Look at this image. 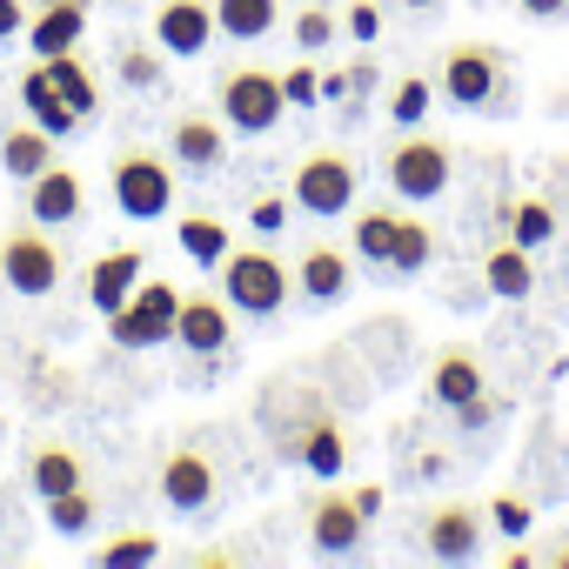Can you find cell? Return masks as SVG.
Listing matches in <instances>:
<instances>
[{"label": "cell", "instance_id": "obj_13", "mask_svg": "<svg viewBox=\"0 0 569 569\" xmlns=\"http://www.w3.org/2000/svg\"><path fill=\"white\" fill-rule=\"evenodd\" d=\"M362 529H369V516L356 509L349 489H316L309 496V536H316L322 556H356L362 549Z\"/></svg>", "mask_w": 569, "mask_h": 569}, {"label": "cell", "instance_id": "obj_31", "mask_svg": "<svg viewBox=\"0 0 569 569\" xmlns=\"http://www.w3.org/2000/svg\"><path fill=\"white\" fill-rule=\"evenodd\" d=\"M114 68H121V81H128L134 94H154V88L168 81V54H161V41H121Z\"/></svg>", "mask_w": 569, "mask_h": 569}, {"label": "cell", "instance_id": "obj_49", "mask_svg": "<svg viewBox=\"0 0 569 569\" xmlns=\"http://www.w3.org/2000/svg\"><path fill=\"white\" fill-rule=\"evenodd\" d=\"M41 8H48V0H41ZM81 8H94V0H81Z\"/></svg>", "mask_w": 569, "mask_h": 569}, {"label": "cell", "instance_id": "obj_51", "mask_svg": "<svg viewBox=\"0 0 569 569\" xmlns=\"http://www.w3.org/2000/svg\"><path fill=\"white\" fill-rule=\"evenodd\" d=\"M476 8H482V0H476Z\"/></svg>", "mask_w": 569, "mask_h": 569}, {"label": "cell", "instance_id": "obj_50", "mask_svg": "<svg viewBox=\"0 0 569 569\" xmlns=\"http://www.w3.org/2000/svg\"><path fill=\"white\" fill-rule=\"evenodd\" d=\"M0 436H8V422H0Z\"/></svg>", "mask_w": 569, "mask_h": 569}, {"label": "cell", "instance_id": "obj_25", "mask_svg": "<svg viewBox=\"0 0 569 569\" xmlns=\"http://www.w3.org/2000/svg\"><path fill=\"white\" fill-rule=\"evenodd\" d=\"M81 34H88V8H81V0H48V8L34 14V28H28V41H34L41 61L81 48Z\"/></svg>", "mask_w": 569, "mask_h": 569}, {"label": "cell", "instance_id": "obj_43", "mask_svg": "<svg viewBox=\"0 0 569 569\" xmlns=\"http://www.w3.org/2000/svg\"><path fill=\"white\" fill-rule=\"evenodd\" d=\"M349 496H356V509H362L369 522H376V516H382V502H389V496H382V482H362V489H349Z\"/></svg>", "mask_w": 569, "mask_h": 569}, {"label": "cell", "instance_id": "obj_33", "mask_svg": "<svg viewBox=\"0 0 569 569\" xmlns=\"http://www.w3.org/2000/svg\"><path fill=\"white\" fill-rule=\"evenodd\" d=\"M94 562H101V569H141V562H161V536H154V529H121V536H108V542L94 549Z\"/></svg>", "mask_w": 569, "mask_h": 569}, {"label": "cell", "instance_id": "obj_30", "mask_svg": "<svg viewBox=\"0 0 569 569\" xmlns=\"http://www.w3.org/2000/svg\"><path fill=\"white\" fill-rule=\"evenodd\" d=\"M94 522H101V496H94V482L48 496V529H54V536H88Z\"/></svg>", "mask_w": 569, "mask_h": 569}, {"label": "cell", "instance_id": "obj_38", "mask_svg": "<svg viewBox=\"0 0 569 569\" xmlns=\"http://www.w3.org/2000/svg\"><path fill=\"white\" fill-rule=\"evenodd\" d=\"M289 208H296L289 194H254L248 201V228L254 234H281V228H289Z\"/></svg>", "mask_w": 569, "mask_h": 569}, {"label": "cell", "instance_id": "obj_3", "mask_svg": "<svg viewBox=\"0 0 569 569\" xmlns=\"http://www.w3.org/2000/svg\"><path fill=\"white\" fill-rule=\"evenodd\" d=\"M61 241L48 234V221H14L8 234H0V281H8L14 296H28V302H41V296H54L61 289Z\"/></svg>", "mask_w": 569, "mask_h": 569}, {"label": "cell", "instance_id": "obj_9", "mask_svg": "<svg viewBox=\"0 0 569 569\" xmlns=\"http://www.w3.org/2000/svg\"><path fill=\"white\" fill-rule=\"evenodd\" d=\"M161 496H168L174 516H208L221 502V462L201 442H174L161 456Z\"/></svg>", "mask_w": 569, "mask_h": 569}, {"label": "cell", "instance_id": "obj_45", "mask_svg": "<svg viewBox=\"0 0 569 569\" xmlns=\"http://www.w3.org/2000/svg\"><path fill=\"white\" fill-rule=\"evenodd\" d=\"M194 562H201V569H228V562H248V556H241V549H221V542H214V549H201Z\"/></svg>", "mask_w": 569, "mask_h": 569}, {"label": "cell", "instance_id": "obj_1", "mask_svg": "<svg viewBox=\"0 0 569 569\" xmlns=\"http://www.w3.org/2000/svg\"><path fill=\"white\" fill-rule=\"evenodd\" d=\"M436 94H442L449 108H469V114H509L516 74H509L502 48H489V41H456V48L442 54V68H436Z\"/></svg>", "mask_w": 569, "mask_h": 569}, {"label": "cell", "instance_id": "obj_12", "mask_svg": "<svg viewBox=\"0 0 569 569\" xmlns=\"http://www.w3.org/2000/svg\"><path fill=\"white\" fill-rule=\"evenodd\" d=\"M168 161L174 168H188V174H214L221 161H228V121L221 114H174V128H168Z\"/></svg>", "mask_w": 569, "mask_h": 569}, {"label": "cell", "instance_id": "obj_7", "mask_svg": "<svg viewBox=\"0 0 569 569\" xmlns=\"http://www.w3.org/2000/svg\"><path fill=\"white\" fill-rule=\"evenodd\" d=\"M382 161H389V188H396L402 201H436V194H449V181H456V148H449L442 134L402 128V141H396Z\"/></svg>", "mask_w": 569, "mask_h": 569}, {"label": "cell", "instance_id": "obj_34", "mask_svg": "<svg viewBox=\"0 0 569 569\" xmlns=\"http://www.w3.org/2000/svg\"><path fill=\"white\" fill-rule=\"evenodd\" d=\"M389 241H396V208H362L356 214V254L369 261V268H389Z\"/></svg>", "mask_w": 569, "mask_h": 569}, {"label": "cell", "instance_id": "obj_44", "mask_svg": "<svg viewBox=\"0 0 569 569\" xmlns=\"http://www.w3.org/2000/svg\"><path fill=\"white\" fill-rule=\"evenodd\" d=\"M516 8H522L529 21H556V14H569V0H516Z\"/></svg>", "mask_w": 569, "mask_h": 569}, {"label": "cell", "instance_id": "obj_4", "mask_svg": "<svg viewBox=\"0 0 569 569\" xmlns=\"http://www.w3.org/2000/svg\"><path fill=\"white\" fill-rule=\"evenodd\" d=\"M214 108H221V121H228L234 134H268L281 114H289V94H281V74H274V68L241 61V68H221Z\"/></svg>", "mask_w": 569, "mask_h": 569}, {"label": "cell", "instance_id": "obj_20", "mask_svg": "<svg viewBox=\"0 0 569 569\" xmlns=\"http://www.w3.org/2000/svg\"><path fill=\"white\" fill-rule=\"evenodd\" d=\"M141 268H148V254H141V248H108V254L88 268V302H94L101 316H114V309L141 289V281H148Z\"/></svg>", "mask_w": 569, "mask_h": 569}, {"label": "cell", "instance_id": "obj_15", "mask_svg": "<svg viewBox=\"0 0 569 569\" xmlns=\"http://www.w3.org/2000/svg\"><path fill=\"white\" fill-rule=\"evenodd\" d=\"M21 476H28V489L48 502V496H61V489H81V482H88V456H81L74 442H61V436H34V442H28V456H21Z\"/></svg>", "mask_w": 569, "mask_h": 569}, {"label": "cell", "instance_id": "obj_2", "mask_svg": "<svg viewBox=\"0 0 569 569\" xmlns=\"http://www.w3.org/2000/svg\"><path fill=\"white\" fill-rule=\"evenodd\" d=\"M221 296H228L234 316L274 322L281 309L296 302V268L281 254H268V248H228L221 254Z\"/></svg>", "mask_w": 569, "mask_h": 569}, {"label": "cell", "instance_id": "obj_17", "mask_svg": "<svg viewBox=\"0 0 569 569\" xmlns=\"http://www.w3.org/2000/svg\"><path fill=\"white\" fill-rule=\"evenodd\" d=\"M28 214L48 221V228L81 221V214H88V188H81V174H74L68 161H48V168L28 181Z\"/></svg>", "mask_w": 569, "mask_h": 569}, {"label": "cell", "instance_id": "obj_41", "mask_svg": "<svg viewBox=\"0 0 569 569\" xmlns=\"http://www.w3.org/2000/svg\"><path fill=\"white\" fill-rule=\"evenodd\" d=\"M342 81H349V101H356L349 114H362V101H369V88H376V68H369V61H356V68H342Z\"/></svg>", "mask_w": 569, "mask_h": 569}, {"label": "cell", "instance_id": "obj_19", "mask_svg": "<svg viewBox=\"0 0 569 569\" xmlns=\"http://www.w3.org/2000/svg\"><path fill=\"white\" fill-rule=\"evenodd\" d=\"M296 296H302V302H316V309H329V302H342V296H349V254H342L336 241L302 248V261H296Z\"/></svg>", "mask_w": 569, "mask_h": 569}, {"label": "cell", "instance_id": "obj_40", "mask_svg": "<svg viewBox=\"0 0 569 569\" xmlns=\"http://www.w3.org/2000/svg\"><path fill=\"white\" fill-rule=\"evenodd\" d=\"M342 34H356V41H376V34H382V8H376V0H349Z\"/></svg>", "mask_w": 569, "mask_h": 569}, {"label": "cell", "instance_id": "obj_23", "mask_svg": "<svg viewBox=\"0 0 569 569\" xmlns=\"http://www.w3.org/2000/svg\"><path fill=\"white\" fill-rule=\"evenodd\" d=\"M496 221H502V234H509V241H522L529 254L556 241V201H549V194H502Z\"/></svg>", "mask_w": 569, "mask_h": 569}, {"label": "cell", "instance_id": "obj_28", "mask_svg": "<svg viewBox=\"0 0 569 569\" xmlns=\"http://www.w3.org/2000/svg\"><path fill=\"white\" fill-rule=\"evenodd\" d=\"M436 261V228L422 214H396V241H389V274H422Z\"/></svg>", "mask_w": 569, "mask_h": 569}, {"label": "cell", "instance_id": "obj_18", "mask_svg": "<svg viewBox=\"0 0 569 569\" xmlns=\"http://www.w3.org/2000/svg\"><path fill=\"white\" fill-rule=\"evenodd\" d=\"M289 462H296V469H309V476H322V482H336V476H342L349 442H342V422H336V409H329V402L302 422V436H296Z\"/></svg>", "mask_w": 569, "mask_h": 569}, {"label": "cell", "instance_id": "obj_24", "mask_svg": "<svg viewBox=\"0 0 569 569\" xmlns=\"http://www.w3.org/2000/svg\"><path fill=\"white\" fill-rule=\"evenodd\" d=\"M48 161H54V134H48V128H34V121H8V128H0V168H8L21 188H28Z\"/></svg>", "mask_w": 569, "mask_h": 569}, {"label": "cell", "instance_id": "obj_21", "mask_svg": "<svg viewBox=\"0 0 569 569\" xmlns=\"http://www.w3.org/2000/svg\"><path fill=\"white\" fill-rule=\"evenodd\" d=\"M482 289L496 296V302H529L536 296V261H529V248L522 241H489V254H482Z\"/></svg>", "mask_w": 569, "mask_h": 569}, {"label": "cell", "instance_id": "obj_5", "mask_svg": "<svg viewBox=\"0 0 569 569\" xmlns=\"http://www.w3.org/2000/svg\"><path fill=\"white\" fill-rule=\"evenodd\" d=\"M356 188H362V168H356L342 148H316V154H302L296 174H289V201H296L302 214H322V221L349 214V208H356Z\"/></svg>", "mask_w": 569, "mask_h": 569}, {"label": "cell", "instance_id": "obj_10", "mask_svg": "<svg viewBox=\"0 0 569 569\" xmlns=\"http://www.w3.org/2000/svg\"><path fill=\"white\" fill-rule=\"evenodd\" d=\"M482 522H489V509L482 502H436L429 516H422V549L436 556V562H469L476 549H482Z\"/></svg>", "mask_w": 569, "mask_h": 569}, {"label": "cell", "instance_id": "obj_47", "mask_svg": "<svg viewBox=\"0 0 569 569\" xmlns=\"http://www.w3.org/2000/svg\"><path fill=\"white\" fill-rule=\"evenodd\" d=\"M529 562H542L529 542H509V549H502V569H529Z\"/></svg>", "mask_w": 569, "mask_h": 569}, {"label": "cell", "instance_id": "obj_36", "mask_svg": "<svg viewBox=\"0 0 569 569\" xmlns=\"http://www.w3.org/2000/svg\"><path fill=\"white\" fill-rule=\"evenodd\" d=\"M482 509H489V522H496L502 536H529V522H536V502H529V496H516V489L489 496Z\"/></svg>", "mask_w": 569, "mask_h": 569}, {"label": "cell", "instance_id": "obj_32", "mask_svg": "<svg viewBox=\"0 0 569 569\" xmlns=\"http://www.w3.org/2000/svg\"><path fill=\"white\" fill-rule=\"evenodd\" d=\"M174 241H181V254H194V268H221V254L234 248V241H228V228H221L214 214H181Z\"/></svg>", "mask_w": 569, "mask_h": 569}, {"label": "cell", "instance_id": "obj_14", "mask_svg": "<svg viewBox=\"0 0 569 569\" xmlns=\"http://www.w3.org/2000/svg\"><path fill=\"white\" fill-rule=\"evenodd\" d=\"M154 41L174 61L208 54V41H214V0H161V8H154Z\"/></svg>", "mask_w": 569, "mask_h": 569}, {"label": "cell", "instance_id": "obj_27", "mask_svg": "<svg viewBox=\"0 0 569 569\" xmlns=\"http://www.w3.org/2000/svg\"><path fill=\"white\" fill-rule=\"evenodd\" d=\"M382 108H389V121H396V128H422V121L436 114V74H416V68H409V74H396Z\"/></svg>", "mask_w": 569, "mask_h": 569}, {"label": "cell", "instance_id": "obj_8", "mask_svg": "<svg viewBox=\"0 0 569 569\" xmlns=\"http://www.w3.org/2000/svg\"><path fill=\"white\" fill-rule=\"evenodd\" d=\"M108 181H114V208L128 221H154V214L174 208V161L154 154V148H121Z\"/></svg>", "mask_w": 569, "mask_h": 569}, {"label": "cell", "instance_id": "obj_35", "mask_svg": "<svg viewBox=\"0 0 569 569\" xmlns=\"http://www.w3.org/2000/svg\"><path fill=\"white\" fill-rule=\"evenodd\" d=\"M336 34H342V14H329L322 0H309V8L296 14V54H322Z\"/></svg>", "mask_w": 569, "mask_h": 569}, {"label": "cell", "instance_id": "obj_22", "mask_svg": "<svg viewBox=\"0 0 569 569\" xmlns=\"http://www.w3.org/2000/svg\"><path fill=\"white\" fill-rule=\"evenodd\" d=\"M21 108H28V121H34V128H48L54 141H68L74 128H88V121H81V114L68 108V94L54 88V74H48V61H34V68L21 74Z\"/></svg>", "mask_w": 569, "mask_h": 569}, {"label": "cell", "instance_id": "obj_48", "mask_svg": "<svg viewBox=\"0 0 569 569\" xmlns=\"http://www.w3.org/2000/svg\"><path fill=\"white\" fill-rule=\"evenodd\" d=\"M402 8H416V14H436V8H442V0H402Z\"/></svg>", "mask_w": 569, "mask_h": 569}, {"label": "cell", "instance_id": "obj_26", "mask_svg": "<svg viewBox=\"0 0 569 569\" xmlns=\"http://www.w3.org/2000/svg\"><path fill=\"white\" fill-rule=\"evenodd\" d=\"M48 74H54V88L68 94V108L81 114V121H94L101 114V81H94V68L68 48V54H48Z\"/></svg>", "mask_w": 569, "mask_h": 569}, {"label": "cell", "instance_id": "obj_46", "mask_svg": "<svg viewBox=\"0 0 569 569\" xmlns=\"http://www.w3.org/2000/svg\"><path fill=\"white\" fill-rule=\"evenodd\" d=\"M536 556H542V562H549V569H569V529H562V536H556V542H542V549H536Z\"/></svg>", "mask_w": 569, "mask_h": 569}, {"label": "cell", "instance_id": "obj_16", "mask_svg": "<svg viewBox=\"0 0 569 569\" xmlns=\"http://www.w3.org/2000/svg\"><path fill=\"white\" fill-rule=\"evenodd\" d=\"M429 396L456 416L462 402H476V396H489V369H482V356L476 349H462V342H442L436 349V362H429Z\"/></svg>", "mask_w": 569, "mask_h": 569}, {"label": "cell", "instance_id": "obj_39", "mask_svg": "<svg viewBox=\"0 0 569 569\" xmlns=\"http://www.w3.org/2000/svg\"><path fill=\"white\" fill-rule=\"evenodd\" d=\"M281 94H289V108H316V101H322V81H316V68H309V61H296L289 74H281Z\"/></svg>", "mask_w": 569, "mask_h": 569}, {"label": "cell", "instance_id": "obj_42", "mask_svg": "<svg viewBox=\"0 0 569 569\" xmlns=\"http://www.w3.org/2000/svg\"><path fill=\"white\" fill-rule=\"evenodd\" d=\"M28 34V0H0V41H21Z\"/></svg>", "mask_w": 569, "mask_h": 569}, {"label": "cell", "instance_id": "obj_11", "mask_svg": "<svg viewBox=\"0 0 569 569\" xmlns=\"http://www.w3.org/2000/svg\"><path fill=\"white\" fill-rule=\"evenodd\" d=\"M174 342L201 362H221L228 342H234V309L228 296H181V316H174Z\"/></svg>", "mask_w": 569, "mask_h": 569}, {"label": "cell", "instance_id": "obj_6", "mask_svg": "<svg viewBox=\"0 0 569 569\" xmlns=\"http://www.w3.org/2000/svg\"><path fill=\"white\" fill-rule=\"evenodd\" d=\"M174 316H181V289H174V281H161V274H148L141 289L108 316V336H114V349L148 356V349L174 342Z\"/></svg>", "mask_w": 569, "mask_h": 569}, {"label": "cell", "instance_id": "obj_37", "mask_svg": "<svg viewBox=\"0 0 569 569\" xmlns=\"http://www.w3.org/2000/svg\"><path fill=\"white\" fill-rule=\"evenodd\" d=\"M356 349H376V362L396 369V362H402V322H396V316H376V322L356 336Z\"/></svg>", "mask_w": 569, "mask_h": 569}, {"label": "cell", "instance_id": "obj_29", "mask_svg": "<svg viewBox=\"0 0 569 569\" xmlns=\"http://www.w3.org/2000/svg\"><path fill=\"white\" fill-rule=\"evenodd\" d=\"M281 14V0H214V34L228 41H261Z\"/></svg>", "mask_w": 569, "mask_h": 569}]
</instances>
